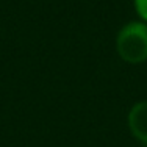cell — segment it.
<instances>
[{
    "label": "cell",
    "instance_id": "cell-1",
    "mask_svg": "<svg viewBox=\"0 0 147 147\" xmlns=\"http://www.w3.org/2000/svg\"><path fill=\"white\" fill-rule=\"evenodd\" d=\"M116 52L127 64H144L147 61V24L130 20L116 34Z\"/></svg>",
    "mask_w": 147,
    "mask_h": 147
},
{
    "label": "cell",
    "instance_id": "cell-2",
    "mask_svg": "<svg viewBox=\"0 0 147 147\" xmlns=\"http://www.w3.org/2000/svg\"><path fill=\"white\" fill-rule=\"evenodd\" d=\"M127 125L133 138L147 146V99L131 105L127 114Z\"/></svg>",
    "mask_w": 147,
    "mask_h": 147
},
{
    "label": "cell",
    "instance_id": "cell-3",
    "mask_svg": "<svg viewBox=\"0 0 147 147\" xmlns=\"http://www.w3.org/2000/svg\"><path fill=\"white\" fill-rule=\"evenodd\" d=\"M133 6L139 20L147 24V0H133Z\"/></svg>",
    "mask_w": 147,
    "mask_h": 147
},
{
    "label": "cell",
    "instance_id": "cell-4",
    "mask_svg": "<svg viewBox=\"0 0 147 147\" xmlns=\"http://www.w3.org/2000/svg\"><path fill=\"white\" fill-rule=\"evenodd\" d=\"M142 147H147V146H142Z\"/></svg>",
    "mask_w": 147,
    "mask_h": 147
},
{
    "label": "cell",
    "instance_id": "cell-5",
    "mask_svg": "<svg viewBox=\"0 0 147 147\" xmlns=\"http://www.w3.org/2000/svg\"><path fill=\"white\" fill-rule=\"evenodd\" d=\"M61 147H66V146H61Z\"/></svg>",
    "mask_w": 147,
    "mask_h": 147
}]
</instances>
